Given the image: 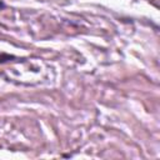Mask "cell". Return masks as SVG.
Segmentation results:
<instances>
[{
	"label": "cell",
	"mask_w": 160,
	"mask_h": 160,
	"mask_svg": "<svg viewBox=\"0 0 160 160\" xmlns=\"http://www.w3.org/2000/svg\"><path fill=\"white\" fill-rule=\"evenodd\" d=\"M10 59H15V56H12V55H8V54H0V62L9 61Z\"/></svg>",
	"instance_id": "obj_1"
},
{
	"label": "cell",
	"mask_w": 160,
	"mask_h": 160,
	"mask_svg": "<svg viewBox=\"0 0 160 160\" xmlns=\"http://www.w3.org/2000/svg\"><path fill=\"white\" fill-rule=\"evenodd\" d=\"M2 9H5V2H4L2 0H0V11H1Z\"/></svg>",
	"instance_id": "obj_2"
}]
</instances>
